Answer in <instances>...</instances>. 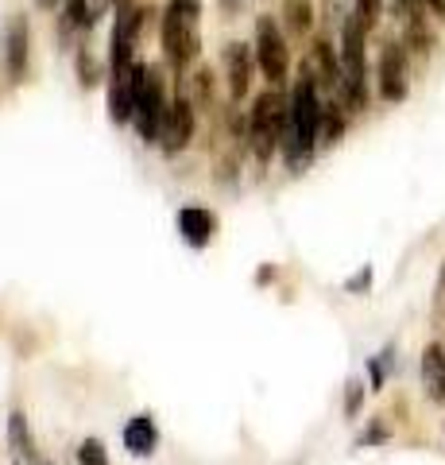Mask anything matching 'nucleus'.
<instances>
[{"mask_svg":"<svg viewBox=\"0 0 445 465\" xmlns=\"http://www.w3.org/2000/svg\"><path fill=\"white\" fill-rule=\"evenodd\" d=\"M322 90L318 82H314V74L303 66V74H298L295 90H291V121H286V133H283V143L279 152L286 159V167L298 171L306 167L314 159V148L322 143Z\"/></svg>","mask_w":445,"mask_h":465,"instance_id":"nucleus-1","label":"nucleus"},{"mask_svg":"<svg viewBox=\"0 0 445 465\" xmlns=\"http://www.w3.org/2000/svg\"><path fill=\"white\" fill-rule=\"evenodd\" d=\"M202 0H167L163 8V54L175 74H182L186 66L202 51Z\"/></svg>","mask_w":445,"mask_h":465,"instance_id":"nucleus-2","label":"nucleus"},{"mask_svg":"<svg viewBox=\"0 0 445 465\" xmlns=\"http://www.w3.org/2000/svg\"><path fill=\"white\" fill-rule=\"evenodd\" d=\"M364 43H368V27L356 12H349V20H344V27H341V70H344V78H341V94H337L349 113L368 109V51H364Z\"/></svg>","mask_w":445,"mask_h":465,"instance_id":"nucleus-3","label":"nucleus"},{"mask_svg":"<svg viewBox=\"0 0 445 465\" xmlns=\"http://www.w3.org/2000/svg\"><path fill=\"white\" fill-rule=\"evenodd\" d=\"M132 124L143 143H160L163 121H167V85H163V70L155 63H136L132 70Z\"/></svg>","mask_w":445,"mask_h":465,"instance_id":"nucleus-4","label":"nucleus"},{"mask_svg":"<svg viewBox=\"0 0 445 465\" xmlns=\"http://www.w3.org/2000/svg\"><path fill=\"white\" fill-rule=\"evenodd\" d=\"M286 121H291V97H283L279 85H267L248 113V143L260 163H267V159L279 152Z\"/></svg>","mask_w":445,"mask_h":465,"instance_id":"nucleus-5","label":"nucleus"},{"mask_svg":"<svg viewBox=\"0 0 445 465\" xmlns=\"http://www.w3.org/2000/svg\"><path fill=\"white\" fill-rule=\"evenodd\" d=\"M252 51H256V66H260V74L267 78V85H283L286 74H291V47H286V39H283V27L271 16L256 20Z\"/></svg>","mask_w":445,"mask_h":465,"instance_id":"nucleus-6","label":"nucleus"},{"mask_svg":"<svg viewBox=\"0 0 445 465\" xmlns=\"http://www.w3.org/2000/svg\"><path fill=\"white\" fill-rule=\"evenodd\" d=\"M376 78H380V97L392 101V105L411 94V82H407V43H395V39L383 43Z\"/></svg>","mask_w":445,"mask_h":465,"instance_id":"nucleus-7","label":"nucleus"},{"mask_svg":"<svg viewBox=\"0 0 445 465\" xmlns=\"http://www.w3.org/2000/svg\"><path fill=\"white\" fill-rule=\"evenodd\" d=\"M198 109L190 105V97L179 94L175 101L167 105V121H163V133H160V148L167 155H179L182 148H190L194 140V124H198Z\"/></svg>","mask_w":445,"mask_h":465,"instance_id":"nucleus-8","label":"nucleus"},{"mask_svg":"<svg viewBox=\"0 0 445 465\" xmlns=\"http://www.w3.org/2000/svg\"><path fill=\"white\" fill-rule=\"evenodd\" d=\"M27 58H32V24H27L24 12H16L5 24V66L12 82L27 78Z\"/></svg>","mask_w":445,"mask_h":465,"instance_id":"nucleus-9","label":"nucleus"},{"mask_svg":"<svg viewBox=\"0 0 445 465\" xmlns=\"http://www.w3.org/2000/svg\"><path fill=\"white\" fill-rule=\"evenodd\" d=\"M221 66H225V82H228V97L240 101L252 85V66H256V51L248 43H225L221 51Z\"/></svg>","mask_w":445,"mask_h":465,"instance_id":"nucleus-10","label":"nucleus"},{"mask_svg":"<svg viewBox=\"0 0 445 465\" xmlns=\"http://www.w3.org/2000/svg\"><path fill=\"white\" fill-rule=\"evenodd\" d=\"M314 82H318V90H329V94H341V78H344V70H341V54L334 51V43L329 39H314V47L306 54V63H303Z\"/></svg>","mask_w":445,"mask_h":465,"instance_id":"nucleus-11","label":"nucleus"},{"mask_svg":"<svg viewBox=\"0 0 445 465\" xmlns=\"http://www.w3.org/2000/svg\"><path fill=\"white\" fill-rule=\"evenodd\" d=\"M175 225H179V237L190 244V249H206V244L218 237V213L206 206H182Z\"/></svg>","mask_w":445,"mask_h":465,"instance_id":"nucleus-12","label":"nucleus"},{"mask_svg":"<svg viewBox=\"0 0 445 465\" xmlns=\"http://www.w3.org/2000/svg\"><path fill=\"white\" fill-rule=\"evenodd\" d=\"M160 446V427H155L151 415H132L124 423V450L132 458H148Z\"/></svg>","mask_w":445,"mask_h":465,"instance_id":"nucleus-13","label":"nucleus"},{"mask_svg":"<svg viewBox=\"0 0 445 465\" xmlns=\"http://www.w3.org/2000/svg\"><path fill=\"white\" fill-rule=\"evenodd\" d=\"M132 101H136L132 74H109V121L112 124H128V121H132Z\"/></svg>","mask_w":445,"mask_h":465,"instance_id":"nucleus-14","label":"nucleus"},{"mask_svg":"<svg viewBox=\"0 0 445 465\" xmlns=\"http://www.w3.org/2000/svg\"><path fill=\"white\" fill-rule=\"evenodd\" d=\"M422 388L434 403H445V349L426 345L422 353Z\"/></svg>","mask_w":445,"mask_h":465,"instance_id":"nucleus-15","label":"nucleus"},{"mask_svg":"<svg viewBox=\"0 0 445 465\" xmlns=\"http://www.w3.org/2000/svg\"><path fill=\"white\" fill-rule=\"evenodd\" d=\"M283 27L291 35L303 39L314 27V5H310V0H286V5H283Z\"/></svg>","mask_w":445,"mask_h":465,"instance_id":"nucleus-16","label":"nucleus"},{"mask_svg":"<svg viewBox=\"0 0 445 465\" xmlns=\"http://www.w3.org/2000/svg\"><path fill=\"white\" fill-rule=\"evenodd\" d=\"M8 442L16 454H24L27 461L39 458V450H35V439H32V430H27V415L24 411H12L8 415Z\"/></svg>","mask_w":445,"mask_h":465,"instance_id":"nucleus-17","label":"nucleus"},{"mask_svg":"<svg viewBox=\"0 0 445 465\" xmlns=\"http://www.w3.org/2000/svg\"><path fill=\"white\" fill-rule=\"evenodd\" d=\"M186 82H190V90H186L190 105H194V109H209V105H213V74H209V70H206V66L194 70V74L186 78Z\"/></svg>","mask_w":445,"mask_h":465,"instance_id":"nucleus-18","label":"nucleus"},{"mask_svg":"<svg viewBox=\"0 0 445 465\" xmlns=\"http://www.w3.org/2000/svg\"><path fill=\"white\" fill-rule=\"evenodd\" d=\"M102 78H109L105 66H102V58L90 54V47H82V51H78V82L85 85V90H93V85L102 82Z\"/></svg>","mask_w":445,"mask_h":465,"instance_id":"nucleus-19","label":"nucleus"},{"mask_svg":"<svg viewBox=\"0 0 445 465\" xmlns=\"http://www.w3.org/2000/svg\"><path fill=\"white\" fill-rule=\"evenodd\" d=\"M344 136V113L341 105H325L322 113V143H337Z\"/></svg>","mask_w":445,"mask_h":465,"instance_id":"nucleus-20","label":"nucleus"},{"mask_svg":"<svg viewBox=\"0 0 445 465\" xmlns=\"http://www.w3.org/2000/svg\"><path fill=\"white\" fill-rule=\"evenodd\" d=\"M353 12L364 20V27L372 32V27L380 24V16H383V0H353Z\"/></svg>","mask_w":445,"mask_h":465,"instance_id":"nucleus-21","label":"nucleus"},{"mask_svg":"<svg viewBox=\"0 0 445 465\" xmlns=\"http://www.w3.org/2000/svg\"><path fill=\"white\" fill-rule=\"evenodd\" d=\"M78 461L82 465H109V454H105V446L97 442V439H85L78 446Z\"/></svg>","mask_w":445,"mask_h":465,"instance_id":"nucleus-22","label":"nucleus"},{"mask_svg":"<svg viewBox=\"0 0 445 465\" xmlns=\"http://www.w3.org/2000/svg\"><path fill=\"white\" fill-rule=\"evenodd\" d=\"M361 391H364V388L356 384V381L349 384V400H344V411H349V415H356V411H361Z\"/></svg>","mask_w":445,"mask_h":465,"instance_id":"nucleus-23","label":"nucleus"},{"mask_svg":"<svg viewBox=\"0 0 445 465\" xmlns=\"http://www.w3.org/2000/svg\"><path fill=\"white\" fill-rule=\"evenodd\" d=\"M426 8H430V12H434V16H438V20H445V0H426Z\"/></svg>","mask_w":445,"mask_h":465,"instance_id":"nucleus-24","label":"nucleus"},{"mask_svg":"<svg viewBox=\"0 0 445 465\" xmlns=\"http://www.w3.org/2000/svg\"><path fill=\"white\" fill-rule=\"evenodd\" d=\"M66 0H35V8H43V12H54V8H63Z\"/></svg>","mask_w":445,"mask_h":465,"instance_id":"nucleus-25","label":"nucleus"},{"mask_svg":"<svg viewBox=\"0 0 445 465\" xmlns=\"http://www.w3.org/2000/svg\"><path fill=\"white\" fill-rule=\"evenodd\" d=\"M349 287H353V291H361V287H368V272H361V275H356V280H353Z\"/></svg>","mask_w":445,"mask_h":465,"instance_id":"nucleus-26","label":"nucleus"},{"mask_svg":"<svg viewBox=\"0 0 445 465\" xmlns=\"http://www.w3.org/2000/svg\"><path fill=\"white\" fill-rule=\"evenodd\" d=\"M27 465H51L47 458H32V461H27Z\"/></svg>","mask_w":445,"mask_h":465,"instance_id":"nucleus-27","label":"nucleus"},{"mask_svg":"<svg viewBox=\"0 0 445 465\" xmlns=\"http://www.w3.org/2000/svg\"><path fill=\"white\" fill-rule=\"evenodd\" d=\"M112 5H121V0H112Z\"/></svg>","mask_w":445,"mask_h":465,"instance_id":"nucleus-28","label":"nucleus"}]
</instances>
